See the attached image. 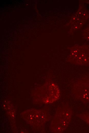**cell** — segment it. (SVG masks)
Instances as JSON below:
<instances>
[{
	"mask_svg": "<svg viewBox=\"0 0 89 133\" xmlns=\"http://www.w3.org/2000/svg\"><path fill=\"white\" fill-rule=\"evenodd\" d=\"M71 109L65 105L59 108L52 121V132L62 133L66 130L70 123L72 114Z\"/></svg>",
	"mask_w": 89,
	"mask_h": 133,
	"instance_id": "obj_1",
	"label": "cell"
},
{
	"mask_svg": "<svg viewBox=\"0 0 89 133\" xmlns=\"http://www.w3.org/2000/svg\"><path fill=\"white\" fill-rule=\"evenodd\" d=\"M72 91L74 97L84 103H89V75L74 82Z\"/></svg>",
	"mask_w": 89,
	"mask_h": 133,
	"instance_id": "obj_2",
	"label": "cell"
},
{
	"mask_svg": "<svg viewBox=\"0 0 89 133\" xmlns=\"http://www.w3.org/2000/svg\"><path fill=\"white\" fill-rule=\"evenodd\" d=\"M24 118L29 124L37 126L44 125L49 120V115L43 110H31L24 113Z\"/></svg>",
	"mask_w": 89,
	"mask_h": 133,
	"instance_id": "obj_3",
	"label": "cell"
},
{
	"mask_svg": "<svg viewBox=\"0 0 89 133\" xmlns=\"http://www.w3.org/2000/svg\"><path fill=\"white\" fill-rule=\"evenodd\" d=\"M43 92L40 95L39 100L44 104L52 103L59 98L60 93L58 86L55 84L51 83L45 87Z\"/></svg>",
	"mask_w": 89,
	"mask_h": 133,
	"instance_id": "obj_4",
	"label": "cell"
},
{
	"mask_svg": "<svg viewBox=\"0 0 89 133\" xmlns=\"http://www.w3.org/2000/svg\"><path fill=\"white\" fill-rule=\"evenodd\" d=\"M78 116L89 125V113H82L78 115Z\"/></svg>",
	"mask_w": 89,
	"mask_h": 133,
	"instance_id": "obj_5",
	"label": "cell"
}]
</instances>
